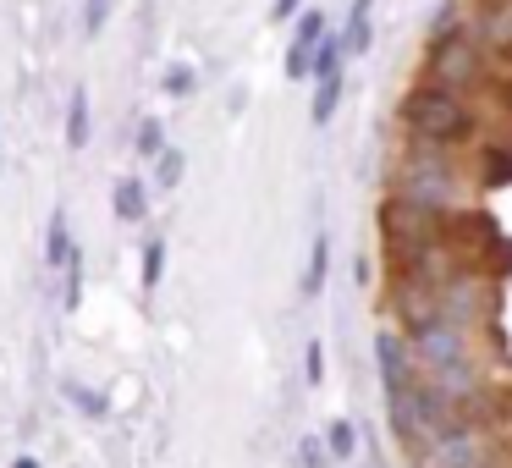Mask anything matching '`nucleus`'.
Here are the masks:
<instances>
[{"label":"nucleus","mask_w":512,"mask_h":468,"mask_svg":"<svg viewBox=\"0 0 512 468\" xmlns=\"http://www.w3.org/2000/svg\"><path fill=\"white\" fill-rule=\"evenodd\" d=\"M463 166H457V149H441V144H419L408 138L391 166V199H408L430 215H457L463 210Z\"/></svg>","instance_id":"obj_1"},{"label":"nucleus","mask_w":512,"mask_h":468,"mask_svg":"<svg viewBox=\"0 0 512 468\" xmlns=\"http://www.w3.org/2000/svg\"><path fill=\"white\" fill-rule=\"evenodd\" d=\"M397 122L408 138H419V144H441V149H463L474 144L479 133V111L468 100H457V94L435 89V83H413L408 94L397 100Z\"/></svg>","instance_id":"obj_2"},{"label":"nucleus","mask_w":512,"mask_h":468,"mask_svg":"<svg viewBox=\"0 0 512 468\" xmlns=\"http://www.w3.org/2000/svg\"><path fill=\"white\" fill-rule=\"evenodd\" d=\"M490 67H485V50L463 34L452 39H430V50H424V83H435V89L457 94V100H468L474 89H485Z\"/></svg>","instance_id":"obj_3"},{"label":"nucleus","mask_w":512,"mask_h":468,"mask_svg":"<svg viewBox=\"0 0 512 468\" xmlns=\"http://www.w3.org/2000/svg\"><path fill=\"white\" fill-rule=\"evenodd\" d=\"M435 309H441V320H452L457 331H474L490 314V281L479 276V265H463L452 281H441V287H435Z\"/></svg>","instance_id":"obj_4"},{"label":"nucleus","mask_w":512,"mask_h":468,"mask_svg":"<svg viewBox=\"0 0 512 468\" xmlns=\"http://www.w3.org/2000/svg\"><path fill=\"white\" fill-rule=\"evenodd\" d=\"M446 221H452V215H430V210H419V204H408V199H391V193H386V204H380V237H386L391 248L441 243Z\"/></svg>","instance_id":"obj_5"},{"label":"nucleus","mask_w":512,"mask_h":468,"mask_svg":"<svg viewBox=\"0 0 512 468\" xmlns=\"http://www.w3.org/2000/svg\"><path fill=\"white\" fill-rule=\"evenodd\" d=\"M402 342H408V358H413V369H419V375L474 358V353H468V331H457L452 320H430V325H419V331H408Z\"/></svg>","instance_id":"obj_6"},{"label":"nucleus","mask_w":512,"mask_h":468,"mask_svg":"<svg viewBox=\"0 0 512 468\" xmlns=\"http://www.w3.org/2000/svg\"><path fill=\"white\" fill-rule=\"evenodd\" d=\"M419 457L430 468H490V430H479V424H452V430L430 435V446H424Z\"/></svg>","instance_id":"obj_7"},{"label":"nucleus","mask_w":512,"mask_h":468,"mask_svg":"<svg viewBox=\"0 0 512 468\" xmlns=\"http://www.w3.org/2000/svg\"><path fill=\"white\" fill-rule=\"evenodd\" d=\"M391 314H397L402 336L419 331V325H430V320H441L435 287H424V281H413V276H391Z\"/></svg>","instance_id":"obj_8"},{"label":"nucleus","mask_w":512,"mask_h":468,"mask_svg":"<svg viewBox=\"0 0 512 468\" xmlns=\"http://www.w3.org/2000/svg\"><path fill=\"white\" fill-rule=\"evenodd\" d=\"M386 430H391V441L408 446L413 457L430 446V430H424V419H419V397H413V386H402V391L386 397Z\"/></svg>","instance_id":"obj_9"},{"label":"nucleus","mask_w":512,"mask_h":468,"mask_svg":"<svg viewBox=\"0 0 512 468\" xmlns=\"http://www.w3.org/2000/svg\"><path fill=\"white\" fill-rule=\"evenodd\" d=\"M468 39H474L485 56L512 61V0H485L479 17H474V28H468Z\"/></svg>","instance_id":"obj_10"},{"label":"nucleus","mask_w":512,"mask_h":468,"mask_svg":"<svg viewBox=\"0 0 512 468\" xmlns=\"http://www.w3.org/2000/svg\"><path fill=\"white\" fill-rule=\"evenodd\" d=\"M375 369H380V386H386V397L419 380V369H413V358H408V342H402L391 325H386V331H375Z\"/></svg>","instance_id":"obj_11"},{"label":"nucleus","mask_w":512,"mask_h":468,"mask_svg":"<svg viewBox=\"0 0 512 468\" xmlns=\"http://www.w3.org/2000/svg\"><path fill=\"white\" fill-rule=\"evenodd\" d=\"M111 210H116V221H144L149 215V204H144V182L138 177H116V188H111Z\"/></svg>","instance_id":"obj_12"},{"label":"nucleus","mask_w":512,"mask_h":468,"mask_svg":"<svg viewBox=\"0 0 512 468\" xmlns=\"http://www.w3.org/2000/svg\"><path fill=\"white\" fill-rule=\"evenodd\" d=\"M67 149L72 155L89 149V89H83V83L67 94Z\"/></svg>","instance_id":"obj_13"},{"label":"nucleus","mask_w":512,"mask_h":468,"mask_svg":"<svg viewBox=\"0 0 512 468\" xmlns=\"http://www.w3.org/2000/svg\"><path fill=\"white\" fill-rule=\"evenodd\" d=\"M72 254H78V243L67 232V210H56L50 215V232H45V270H67Z\"/></svg>","instance_id":"obj_14"},{"label":"nucleus","mask_w":512,"mask_h":468,"mask_svg":"<svg viewBox=\"0 0 512 468\" xmlns=\"http://www.w3.org/2000/svg\"><path fill=\"white\" fill-rule=\"evenodd\" d=\"M325 276H331V237L314 232V243H309V270H303V298H320V292H325Z\"/></svg>","instance_id":"obj_15"},{"label":"nucleus","mask_w":512,"mask_h":468,"mask_svg":"<svg viewBox=\"0 0 512 468\" xmlns=\"http://www.w3.org/2000/svg\"><path fill=\"white\" fill-rule=\"evenodd\" d=\"M320 441H325V457H331V463H353V452H358V424H353V419H331Z\"/></svg>","instance_id":"obj_16"},{"label":"nucleus","mask_w":512,"mask_h":468,"mask_svg":"<svg viewBox=\"0 0 512 468\" xmlns=\"http://www.w3.org/2000/svg\"><path fill=\"white\" fill-rule=\"evenodd\" d=\"M342 94H347V78L336 72V78H320L314 83V105H309V116H314V127H325L336 116V105H342Z\"/></svg>","instance_id":"obj_17"},{"label":"nucleus","mask_w":512,"mask_h":468,"mask_svg":"<svg viewBox=\"0 0 512 468\" xmlns=\"http://www.w3.org/2000/svg\"><path fill=\"white\" fill-rule=\"evenodd\" d=\"M369 6H375V0H353V12H347V34H342L347 56H364L369 50Z\"/></svg>","instance_id":"obj_18"},{"label":"nucleus","mask_w":512,"mask_h":468,"mask_svg":"<svg viewBox=\"0 0 512 468\" xmlns=\"http://www.w3.org/2000/svg\"><path fill=\"white\" fill-rule=\"evenodd\" d=\"M342 56H347L342 39L325 34V39H320V50L309 56V78H314V83H320V78H336V72H342Z\"/></svg>","instance_id":"obj_19"},{"label":"nucleus","mask_w":512,"mask_h":468,"mask_svg":"<svg viewBox=\"0 0 512 468\" xmlns=\"http://www.w3.org/2000/svg\"><path fill=\"white\" fill-rule=\"evenodd\" d=\"M485 188H507L512 182V155L507 149H490V155H479V171H474Z\"/></svg>","instance_id":"obj_20"},{"label":"nucleus","mask_w":512,"mask_h":468,"mask_svg":"<svg viewBox=\"0 0 512 468\" xmlns=\"http://www.w3.org/2000/svg\"><path fill=\"white\" fill-rule=\"evenodd\" d=\"M188 177V155H182V149H160L155 155V188H177V182Z\"/></svg>","instance_id":"obj_21"},{"label":"nucleus","mask_w":512,"mask_h":468,"mask_svg":"<svg viewBox=\"0 0 512 468\" xmlns=\"http://www.w3.org/2000/svg\"><path fill=\"white\" fill-rule=\"evenodd\" d=\"M160 149H166V127H160V116H144L133 138V160H155Z\"/></svg>","instance_id":"obj_22"},{"label":"nucleus","mask_w":512,"mask_h":468,"mask_svg":"<svg viewBox=\"0 0 512 468\" xmlns=\"http://www.w3.org/2000/svg\"><path fill=\"white\" fill-rule=\"evenodd\" d=\"M61 391H67V402H72L78 413H89V419H105V413H111V402H105V391H94V386H78V380H67Z\"/></svg>","instance_id":"obj_23"},{"label":"nucleus","mask_w":512,"mask_h":468,"mask_svg":"<svg viewBox=\"0 0 512 468\" xmlns=\"http://www.w3.org/2000/svg\"><path fill=\"white\" fill-rule=\"evenodd\" d=\"M166 237H155V243H144V292H160V281H166Z\"/></svg>","instance_id":"obj_24"},{"label":"nucleus","mask_w":512,"mask_h":468,"mask_svg":"<svg viewBox=\"0 0 512 468\" xmlns=\"http://www.w3.org/2000/svg\"><path fill=\"white\" fill-rule=\"evenodd\" d=\"M320 39H325V12H314V6H309V12L298 17V34H292V45L314 56V50H320Z\"/></svg>","instance_id":"obj_25"},{"label":"nucleus","mask_w":512,"mask_h":468,"mask_svg":"<svg viewBox=\"0 0 512 468\" xmlns=\"http://www.w3.org/2000/svg\"><path fill=\"white\" fill-rule=\"evenodd\" d=\"M160 89H166L171 100H188V94L199 89V72H193L188 61H177V67H166V78H160Z\"/></svg>","instance_id":"obj_26"},{"label":"nucleus","mask_w":512,"mask_h":468,"mask_svg":"<svg viewBox=\"0 0 512 468\" xmlns=\"http://www.w3.org/2000/svg\"><path fill=\"white\" fill-rule=\"evenodd\" d=\"M111 12H116V0H83V34H105V23H111Z\"/></svg>","instance_id":"obj_27"},{"label":"nucleus","mask_w":512,"mask_h":468,"mask_svg":"<svg viewBox=\"0 0 512 468\" xmlns=\"http://www.w3.org/2000/svg\"><path fill=\"white\" fill-rule=\"evenodd\" d=\"M61 276H67V292H61V303H67V309H78V303H83V248L67 259V270H61Z\"/></svg>","instance_id":"obj_28"},{"label":"nucleus","mask_w":512,"mask_h":468,"mask_svg":"<svg viewBox=\"0 0 512 468\" xmlns=\"http://www.w3.org/2000/svg\"><path fill=\"white\" fill-rule=\"evenodd\" d=\"M303 375H309V386H320V380H325V347L314 342V336H309V347H303Z\"/></svg>","instance_id":"obj_29"},{"label":"nucleus","mask_w":512,"mask_h":468,"mask_svg":"<svg viewBox=\"0 0 512 468\" xmlns=\"http://www.w3.org/2000/svg\"><path fill=\"white\" fill-rule=\"evenodd\" d=\"M298 457H303V468H325V463H331L320 435H303V441H298Z\"/></svg>","instance_id":"obj_30"},{"label":"nucleus","mask_w":512,"mask_h":468,"mask_svg":"<svg viewBox=\"0 0 512 468\" xmlns=\"http://www.w3.org/2000/svg\"><path fill=\"white\" fill-rule=\"evenodd\" d=\"M287 78H292V83H309V50L287 45Z\"/></svg>","instance_id":"obj_31"},{"label":"nucleus","mask_w":512,"mask_h":468,"mask_svg":"<svg viewBox=\"0 0 512 468\" xmlns=\"http://www.w3.org/2000/svg\"><path fill=\"white\" fill-rule=\"evenodd\" d=\"M298 6H303V0H276V12H270V17H276V23H287V17H298Z\"/></svg>","instance_id":"obj_32"},{"label":"nucleus","mask_w":512,"mask_h":468,"mask_svg":"<svg viewBox=\"0 0 512 468\" xmlns=\"http://www.w3.org/2000/svg\"><path fill=\"white\" fill-rule=\"evenodd\" d=\"M12 468H45V463H39L34 452H23V457H12Z\"/></svg>","instance_id":"obj_33"},{"label":"nucleus","mask_w":512,"mask_h":468,"mask_svg":"<svg viewBox=\"0 0 512 468\" xmlns=\"http://www.w3.org/2000/svg\"><path fill=\"white\" fill-rule=\"evenodd\" d=\"M413 468H430V463H424V457H413Z\"/></svg>","instance_id":"obj_34"},{"label":"nucleus","mask_w":512,"mask_h":468,"mask_svg":"<svg viewBox=\"0 0 512 468\" xmlns=\"http://www.w3.org/2000/svg\"><path fill=\"white\" fill-rule=\"evenodd\" d=\"M490 468H496V463H490Z\"/></svg>","instance_id":"obj_35"}]
</instances>
